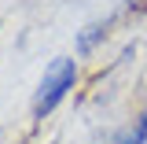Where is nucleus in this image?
I'll use <instances>...</instances> for the list:
<instances>
[{
    "instance_id": "f257e3e1",
    "label": "nucleus",
    "mask_w": 147,
    "mask_h": 144,
    "mask_svg": "<svg viewBox=\"0 0 147 144\" xmlns=\"http://www.w3.org/2000/svg\"><path fill=\"white\" fill-rule=\"evenodd\" d=\"M77 85V59H70V55H59V59H52L48 67H44V74H40V81H37V92H33V118L40 122V118H48L66 96H70V89Z\"/></svg>"
},
{
    "instance_id": "f03ea898",
    "label": "nucleus",
    "mask_w": 147,
    "mask_h": 144,
    "mask_svg": "<svg viewBox=\"0 0 147 144\" xmlns=\"http://www.w3.org/2000/svg\"><path fill=\"white\" fill-rule=\"evenodd\" d=\"M110 22H114V15H107V18H99V22H92V26H85V33L77 37V55H88L92 48H96V41L107 37Z\"/></svg>"
},
{
    "instance_id": "7ed1b4c3",
    "label": "nucleus",
    "mask_w": 147,
    "mask_h": 144,
    "mask_svg": "<svg viewBox=\"0 0 147 144\" xmlns=\"http://www.w3.org/2000/svg\"><path fill=\"white\" fill-rule=\"evenodd\" d=\"M110 144H147V111L140 118H132V126H129L121 137H114Z\"/></svg>"
}]
</instances>
